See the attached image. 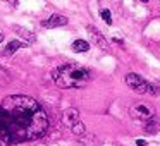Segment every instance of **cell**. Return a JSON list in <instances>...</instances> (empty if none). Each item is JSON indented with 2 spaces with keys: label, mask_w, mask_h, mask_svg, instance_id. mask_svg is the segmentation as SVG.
I'll use <instances>...</instances> for the list:
<instances>
[{
  "label": "cell",
  "mask_w": 160,
  "mask_h": 146,
  "mask_svg": "<svg viewBox=\"0 0 160 146\" xmlns=\"http://www.w3.org/2000/svg\"><path fill=\"white\" fill-rule=\"evenodd\" d=\"M48 117L35 98L12 95L0 103V146L35 141L45 136Z\"/></svg>",
  "instance_id": "6da1fadb"
},
{
  "label": "cell",
  "mask_w": 160,
  "mask_h": 146,
  "mask_svg": "<svg viewBox=\"0 0 160 146\" xmlns=\"http://www.w3.org/2000/svg\"><path fill=\"white\" fill-rule=\"evenodd\" d=\"M52 81L60 90L83 88L91 81V71L76 62H67L52 71Z\"/></svg>",
  "instance_id": "7a4b0ae2"
},
{
  "label": "cell",
  "mask_w": 160,
  "mask_h": 146,
  "mask_svg": "<svg viewBox=\"0 0 160 146\" xmlns=\"http://www.w3.org/2000/svg\"><path fill=\"white\" fill-rule=\"evenodd\" d=\"M124 83L128 84V88H131L134 93H139V95H152V96H155V95L158 93L153 84H150L145 77H141L139 74H136V72L126 74Z\"/></svg>",
  "instance_id": "3957f363"
},
{
  "label": "cell",
  "mask_w": 160,
  "mask_h": 146,
  "mask_svg": "<svg viewBox=\"0 0 160 146\" xmlns=\"http://www.w3.org/2000/svg\"><path fill=\"white\" fill-rule=\"evenodd\" d=\"M153 115H155V110H153V107L148 103H134L129 108V117L134 119V120H139V122L150 120Z\"/></svg>",
  "instance_id": "277c9868"
},
{
  "label": "cell",
  "mask_w": 160,
  "mask_h": 146,
  "mask_svg": "<svg viewBox=\"0 0 160 146\" xmlns=\"http://www.w3.org/2000/svg\"><path fill=\"white\" fill-rule=\"evenodd\" d=\"M69 22V19L66 16H60V14H52L50 17L43 19L42 21V26L45 29H53V28H60V26H66Z\"/></svg>",
  "instance_id": "5b68a950"
},
{
  "label": "cell",
  "mask_w": 160,
  "mask_h": 146,
  "mask_svg": "<svg viewBox=\"0 0 160 146\" xmlns=\"http://www.w3.org/2000/svg\"><path fill=\"white\" fill-rule=\"evenodd\" d=\"M88 33H90V36H91V41L95 43V45L98 46V48H102V50H108V43H107V40H105V36L102 35L100 31H98L95 26H88Z\"/></svg>",
  "instance_id": "8992f818"
},
{
  "label": "cell",
  "mask_w": 160,
  "mask_h": 146,
  "mask_svg": "<svg viewBox=\"0 0 160 146\" xmlns=\"http://www.w3.org/2000/svg\"><path fill=\"white\" fill-rule=\"evenodd\" d=\"M76 122H79V110L78 108H67V110H64V114H62V124L64 125H67V127H72Z\"/></svg>",
  "instance_id": "52a82bcc"
},
{
  "label": "cell",
  "mask_w": 160,
  "mask_h": 146,
  "mask_svg": "<svg viewBox=\"0 0 160 146\" xmlns=\"http://www.w3.org/2000/svg\"><path fill=\"white\" fill-rule=\"evenodd\" d=\"M28 43L26 41H19V40H12V41L7 43V46H5L4 50V55H12V53H16L19 48H22V46H26Z\"/></svg>",
  "instance_id": "ba28073f"
},
{
  "label": "cell",
  "mask_w": 160,
  "mask_h": 146,
  "mask_svg": "<svg viewBox=\"0 0 160 146\" xmlns=\"http://www.w3.org/2000/svg\"><path fill=\"white\" fill-rule=\"evenodd\" d=\"M145 131L148 132V134H157V132H160V124L157 122L155 115H153L150 120L145 122Z\"/></svg>",
  "instance_id": "9c48e42d"
},
{
  "label": "cell",
  "mask_w": 160,
  "mask_h": 146,
  "mask_svg": "<svg viewBox=\"0 0 160 146\" xmlns=\"http://www.w3.org/2000/svg\"><path fill=\"white\" fill-rule=\"evenodd\" d=\"M72 50H74L76 53H86L88 50H90V43L84 41V40H74Z\"/></svg>",
  "instance_id": "30bf717a"
},
{
  "label": "cell",
  "mask_w": 160,
  "mask_h": 146,
  "mask_svg": "<svg viewBox=\"0 0 160 146\" xmlns=\"http://www.w3.org/2000/svg\"><path fill=\"white\" fill-rule=\"evenodd\" d=\"M12 29H14V31L18 33L19 36H22V38L26 40V43H28V45H29V43H35V35H33V33H29L28 29H24V28H19V26H14Z\"/></svg>",
  "instance_id": "8fae6325"
},
{
  "label": "cell",
  "mask_w": 160,
  "mask_h": 146,
  "mask_svg": "<svg viewBox=\"0 0 160 146\" xmlns=\"http://www.w3.org/2000/svg\"><path fill=\"white\" fill-rule=\"evenodd\" d=\"M71 131H72V134L76 136V138H83L84 134H86V127H84V124L83 122H76V124L71 127Z\"/></svg>",
  "instance_id": "7c38bea8"
},
{
  "label": "cell",
  "mask_w": 160,
  "mask_h": 146,
  "mask_svg": "<svg viewBox=\"0 0 160 146\" xmlns=\"http://www.w3.org/2000/svg\"><path fill=\"white\" fill-rule=\"evenodd\" d=\"M100 16H102V19H103V21L107 22L108 26L112 24V16H110V11H108V9H102Z\"/></svg>",
  "instance_id": "4fadbf2b"
},
{
  "label": "cell",
  "mask_w": 160,
  "mask_h": 146,
  "mask_svg": "<svg viewBox=\"0 0 160 146\" xmlns=\"http://www.w3.org/2000/svg\"><path fill=\"white\" fill-rule=\"evenodd\" d=\"M136 146H146V141H143V139H138V141H136Z\"/></svg>",
  "instance_id": "5bb4252c"
},
{
  "label": "cell",
  "mask_w": 160,
  "mask_h": 146,
  "mask_svg": "<svg viewBox=\"0 0 160 146\" xmlns=\"http://www.w3.org/2000/svg\"><path fill=\"white\" fill-rule=\"evenodd\" d=\"M4 41V35H2V33H0V43Z\"/></svg>",
  "instance_id": "9a60e30c"
},
{
  "label": "cell",
  "mask_w": 160,
  "mask_h": 146,
  "mask_svg": "<svg viewBox=\"0 0 160 146\" xmlns=\"http://www.w3.org/2000/svg\"><path fill=\"white\" fill-rule=\"evenodd\" d=\"M141 2H150V0H141Z\"/></svg>",
  "instance_id": "2e32d148"
}]
</instances>
